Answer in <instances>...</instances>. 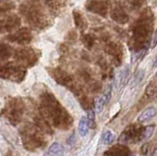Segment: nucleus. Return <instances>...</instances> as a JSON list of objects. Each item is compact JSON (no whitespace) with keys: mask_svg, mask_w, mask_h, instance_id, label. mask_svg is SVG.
Masks as SVG:
<instances>
[{"mask_svg":"<svg viewBox=\"0 0 157 156\" xmlns=\"http://www.w3.org/2000/svg\"><path fill=\"white\" fill-rule=\"evenodd\" d=\"M19 12L32 27L43 30L50 22L49 12L39 0H28L19 6Z\"/></svg>","mask_w":157,"mask_h":156,"instance_id":"f257e3e1","label":"nucleus"},{"mask_svg":"<svg viewBox=\"0 0 157 156\" xmlns=\"http://www.w3.org/2000/svg\"><path fill=\"white\" fill-rule=\"evenodd\" d=\"M113 2L111 0H87L86 3V9L95 15L106 18L109 15L110 9Z\"/></svg>","mask_w":157,"mask_h":156,"instance_id":"f03ea898","label":"nucleus"},{"mask_svg":"<svg viewBox=\"0 0 157 156\" xmlns=\"http://www.w3.org/2000/svg\"><path fill=\"white\" fill-rule=\"evenodd\" d=\"M109 16L113 21L116 22L120 25H125L130 21V11L128 9L127 5L121 1H116L112 4V7L110 9Z\"/></svg>","mask_w":157,"mask_h":156,"instance_id":"7ed1b4c3","label":"nucleus"},{"mask_svg":"<svg viewBox=\"0 0 157 156\" xmlns=\"http://www.w3.org/2000/svg\"><path fill=\"white\" fill-rule=\"evenodd\" d=\"M21 25V19L17 14H0V33L12 32Z\"/></svg>","mask_w":157,"mask_h":156,"instance_id":"20e7f679","label":"nucleus"},{"mask_svg":"<svg viewBox=\"0 0 157 156\" xmlns=\"http://www.w3.org/2000/svg\"><path fill=\"white\" fill-rule=\"evenodd\" d=\"M6 40L12 42L19 43V44H28L33 40V35L29 28H22L6 36Z\"/></svg>","mask_w":157,"mask_h":156,"instance_id":"39448f33","label":"nucleus"},{"mask_svg":"<svg viewBox=\"0 0 157 156\" xmlns=\"http://www.w3.org/2000/svg\"><path fill=\"white\" fill-rule=\"evenodd\" d=\"M20 74L24 75L25 72L22 71L20 67L15 66L13 63L0 65V77L6 78V79H11L14 81H18Z\"/></svg>","mask_w":157,"mask_h":156,"instance_id":"423d86ee","label":"nucleus"},{"mask_svg":"<svg viewBox=\"0 0 157 156\" xmlns=\"http://www.w3.org/2000/svg\"><path fill=\"white\" fill-rule=\"evenodd\" d=\"M15 57L19 61L23 62L24 64H29V65L34 64L37 59L36 52L32 48H23V49L16 50Z\"/></svg>","mask_w":157,"mask_h":156,"instance_id":"0eeeda50","label":"nucleus"},{"mask_svg":"<svg viewBox=\"0 0 157 156\" xmlns=\"http://www.w3.org/2000/svg\"><path fill=\"white\" fill-rule=\"evenodd\" d=\"M48 12L53 16H58L66 6L65 0H45Z\"/></svg>","mask_w":157,"mask_h":156,"instance_id":"6e6552de","label":"nucleus"},{"mask_svg":"<svg viewBox=\"0 0 157 156\" xmlns=\"http://www.w3.org/2000/svg\"><path fill=\"white\" fill-rule=\"evenodd\" d=\"M111 90H112L111 86H108L105 87L104 92H103L99 97H97V99L95 101V110L97 113H100V112L103 110V108H104L105 104L110 100Z\"/></svg>","mask_w":157,"mask_h":156,"instance_id":"1a4fd4ad","label":"nucleus"},{"mask_svg":"<svg viewBox=\"0 0 157 156\" xmlns=\"http://www.w3.org/2000/svg\"><path fill=\"white\" fill-rule=\"evenodd\" d=\"M147 0H127V7L130 12H140L145 8Z\"/></svg>","mask_w":157,"mask_h":156,"instance_id":"9d476101","label":"nucleus"},{"mask_svg":"<svg viewBox=\"0 0 157 156\" xmlns=\"http://www.w3.org/2000/svg\"><path fill=\"white\" fill-rule=\"evenodd\" d=\"M73 18H74V22H75V25L77 28L81 29V30H85V29L87 27V22L82 12L78 11V10H74Z\"/></svg>","mask_w":157,"mask_h":156,"instance_id":"9b49d317","label":"nucleus"},{"mask_svg":"<svg viewBox=\"0 0 157 156\" xmlns=\"http://www.w3.org/2000/svg\"><path fill=\"white\" fill-rule=\"evenodd\" d=\"M156 115V109L154 107H148L145 110H144L137 117V121L140 123H145V122L151 120Z\"/></svg>","mask_w":157,"mask_h":156,"instance_id":"f8f14e48","label":"nucleus"},{"mask_svg":"<svg viewBox=\"0 0 157 156\" xmlns=\"http://www.w3.org/2000/svg\"><path fill=\"white\" fill-rule=\"evenodd\" d=\"M64 154V148L61 144L57 143H54L50 145V147L47 150L46 154L44 156H63Z\"/></svg>","mask_w":157,"mask_h":156,"instance_id":"ddd939ff","label":"nucleus"},{"mask_svg":"<svg viewBox=\"0 0 157 156\" xmlns=\"http://www.w3.org/2000/svg\"><path fill=\"white\" fill-rule=\"evenodd\" d=\"M16 8L12 0H0V14H6Z\"/></svg>","mask_w":157,"mask_h":156,"instance_id":"4468645a","label":"nucleus"},{"mask_svg":"<svg viewBox=\"0 0 157 156\" xmlns=\"http://www.w3.org/2000/svg\"><path fill=\"white\" fill-rule=\"evenodd\" d=\"M12 49L8 44L0 42V61H4L8 59L12 54Z\"/></svg>","mask_w":157,"mask_h":156,"instance_id":"2eb2a0df","label":"nucleus"},{"mask_svg":"<svg viewBox=\"0 0 157 156\" xmlns=\"http://www.w3.org/2000/svg\"><path fill=\"white\" fill-rule=\"evenodd\" d=\"M88 122L86 117H82L78 123V133L82 136H86L88 133Z\"/></svg>","mask_w":157,"mask_h":156,"instance_id":"dca6fc26","label":"nucleus"},{"mask_svg":"<svg viewBox=\"0 0 157 156\" xmlns=\"http://www.w3.org/2000/svg\"><path fill=\"white\" fill-rule=\"evenodd\" d=\"M116 136L114 135L112 131H105L104 133L102 134V136H101V139H102V143L104 144H111L113 141L115 140Z\"/></svg>","mask_w":157,"mask_h":156,"instance_id":"f3484780","label":"nucleus"},{"mask_svg":"<svg viewBox=\"0 0 157 156\" xmlns=\"http://www.w3.org/2000/svg\"><path fill=\"white\" fill-rule=\"evenodd\" d=\"M154 129L155 127L153 125L147 126L144 129V139H148L149 138H151V135L154 133Z\"/></svg>","mask_w":157,"mask_h":156,"instance_id":"a211bd4d","label":"nucleus"},{"mask_svg":"<svg viewBox=\"0 0 157 156\" xmlns=\"http://www.w3.org/2000/svg\"><path fill=\"white\" fill-rule=\"evenodd\" d=\"M151 156H157V147L154 149L153 152H152V155H151Z\"/></svg>","mask_w":157,"mask_h":156,"instance_id":"6ab92c4d","label":"nucleus"},{"mask_svg":"<svg viewBox=\"0 0 157 156\" xmlns=\"http://www.w3.org/2000/svg\"><path fill=\"white\" fill-rule=\"evenodd\" d=\"M156 77H157V74H156Z\"/></svg>","mask_w":157,"mask_h":156,"instance_id":"aec40b11","label":"nucleus"}]
</instances>
